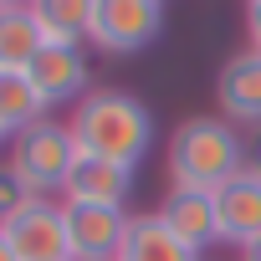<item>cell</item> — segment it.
Returning <instances> with one entry per match:
<instances>
[{
  "label": "cell",
  "instance_id": "cell-1",
  "mask_svg": "<svg viewBox=\"0 0 261 261\" xmlns=\"http://www.w3.org/2000/svg\"><path fill=\"white\" fill-rule=\"evenodd\" d=\"M72 139H77V154H92V159H108V164H123V169H139L154 154V113L134 92L92 87L72 108Z\"/></svg>",
  "mask_w": 261,
  "mask_h": 261
},
{
  "label": "cell",
  "instance_id": "cell-2",
  "mask_svg": "<svg viewBox=\"0 0 261 261\" xmlns=\"http://www.w3.org/2000/svg\"><path fill=\"white\" fill-rule=\"evenodd\" d=\"M241 159H246V139L225 118H185L169 134V149H164L169 185L210 190V195L241 174Z\"/></svg>",
  "mask_w": 261,
  "mask_h": 261
},
{
  "label": "cell",
  "instance_id": "cell-3",
  "mask_svg": "<svg viewBox=\"0 0 261 261\" xmlns=\"http://www.w3.org/2000/svg\"><path fill=\"white\" fill-rule=\"evenodd\" d=\"M26 185L31 195H51L67 185L72 164H77V139H72V123H57V118H41L31 123L26 134L11 139V159H6Z\"/></svg>",
  "mask_w": 261,
  "mask_h": 261
},
{
  "label": "cell",
  "instance_id": "cell-4",
  "mask_svg": "<svg viewBox=\"0 0 261 261\" xmlns=\"http://www.w3.org/2000/svg\"><path fill=\"white\" fill-rule=\"evenodd\" d=\"M159 31H164L159 0H97L87 41L108 57H134V51H149L159 41Z\"/></svg>",
  "mask_w": 261,
  "mask_h": 261
},
{
  "label": "cell",
  "instance_id": "cell-5",
  "mask_svg": "<svg viewBox=\"0 0 261 261\" xmlns=\"http://www.w3.org/2000/svg\"><path fill=\"white\" fill-rule=\"evenodd\" d=\"M6 241L16 246L21 261H72V241H67V210L46 195H36L16 220L0 225Z\"/></svg>",
  "mask_w": 261,
  "mask_h": 261
},
{
  "label": "cell",
  "instance_id": "cell-6",
  "mask_svg": "<svg viewBox=\"0 0 261 261\" xmlns=\"http://www.w3.org/2000/svg\"><path fill=\"white\" fill-rule=\"evenodd\" d=\"M67 241H72V261H118L123 236L134 225L123 205H67Z\"/></svg>",
  "mask_w": 261,
  "mask_h": 261
},
{
  "label": "cell",
  "instance_id": "cell-7",
  "mask_svg": "<svg viewBox=\"0 0 261 261\" xmlns=\"http://www.w3.org/2000/svg\"><path fill=\"white\" fill-rule=\"evenodd\" d=\"M154 215H159L164 230L179 236L190 251H205V246L220 241V215H215V195H210V190H179V185H169Z\"/></svg>",
  "mask_w": 261,
  "mask_h": 261
},
{
  "label": "cell",
  "instance_id": "cell-8",
  "mask_svg": "<svg viewBox=\"0 0 261 261\" xmlns=\"http://www.w3.org/2000/svg\"><path fill=\"white\" fill-rule=\"evenodd\" d=\"M26 77L36 82V92L46 97V102H82L87 97V51L82 46H62V41H46L36 57H31V67H26Z\"/></svg>",
  "mask_w": 261,
  "mask_h": 261
},
{
  "label": "cell",
  "instance_id": "cell-9",
  "mask_svg": "<svg viewBox=\"0 0 261 261\" xmlns=\"http://www.w3.org/2000/svg\"><path fill=\"white\" fill-rule=\"evenodd\" d=\"M215 97L225 123L261 128V51H236L215 77Z\"/></svg>",
  "mask_w": 261,
  "mask_h": 261
},
{
  "label": "cell",
  "instance_id": "cell-10",
  "mask_svg": "<svg viewBox=\"0 0 261 261\" xmlns=\"http://www.w3.org/2000/svg\"><path fill=\"white\" fill-rule=\"evenodd\" d=\"M128 190H134V169L92 159V154H77V164H72V174L62 185L67 205H123Z\"/></svg>",
  "mask_w": 261,
  "mask_h": 261
},
{
  "label": "cell",
  "instance_id": "cell-11",
  "mask_svg": "<svg viewBox=\"0 0 261 261\" xmlns=\"http://www.w3.org/2000/svg\"><path fill=\"white\" fill-rule=\"evenodd\" d=\"M215 215H220V241L225 246L261 241V179L236 174L230 185H220L215 190Z\"/></svg>",
  "mask_w": 261,
  "mask_h": 261
},
{
  "label": "cell",
  "instance_id": "cell-12",
  "mask_svg": "<svg viewBox=\"0 0 261 261\" xmlns=\"http://www.w3.org/2000/svg\"><path fill=\"white\" fill-rule=\"evenodd\" d=\"M118 261H200V251H190L179 236H169L159 215H134Z\"/></svg>",
  "mask_w": 261,
  "mask_h": 261
},
{
  "label": "cell",
  "instance_id": "cell-13",
  "mask_svg": "<svg viewBox=\"0 0 261 261\" xmlns=\"http://www.w3.org/2000/svg\"><path fill=\"white\" fill-rule=\"evenodd\" d=\"M46 46L31 6H6L0 11V72H26L31 57Z\"/></svg>",
  "mask_w": 261,
  "mask_h": 261
},
{
  "label": "cell",
  "instance_id": "cell-14",
  "mask_svg": "<svg viewBox=\"0 0 261 261\" xmlns=\"http://www.w3.org/2000/svg\"><path fill=\"white\" fill-rule=\"evenodd\" d=\"M92 6H97V0H31V16H36V26H41L46 41L82 46L87 31H92Z\"/></svg>",
  "mask_w": 261,
  "mask_h": 261
},
{
  "label": "cell",
  "instance_id": "cell-15",
  "mask_svg": "<svg viewBox=\"0 0 261 261\" xmlns=\"http://www.w3.org/2000/svg\"><path fill=\"white\" fill-rule=\"evenodd\" d=\"M46 97L36 92V82L26 72H0V123L11 128V134H26L31 123L46 118Z\"/></svg>",
  "mask_w": 261,
  "mask_h": 261
},
{
  "label": "cell",
  "instance_id": "cell-16",
  "mask_svg": "<svg viewBox=\"0 0 261 261\" xmlns=\"http://www.w3.org/2000/svg\"><path fill=\"white\" fill-rule=\"evenodd\" d=\"M31 200H36V195H31V185H26L11 164H0V225H6V220H16Z\"/></svg>",
  "mask_w": 261,
  "mask_h": 261
},
{
  "label": "cell",
  "instance_id": "cell-17",
  "mask_svg": "<svg viewBox=\"0 0 261 261\" xmlns=\"http://www.w3.org/2000/svg\"><path fill=\"white\" fill-rule=\"evenodd\" d=\"M241 174H251V179H261V128L246 139V159H241Z\"/></svg>",
  "mask_w": 261,
  "mask_h": 261
},
{
  "label": "cell",
  "instance_id": "cell-18",
  "mask_svg": "<svg viewBox=\"0 0 261 261\" xmlns=\"http://www.w3.org/2000/svg\"><path fill=\"white\" fill-rule=\"evenodd\" d=\"M246 36H251V51H261V0L246 6Z\"/></svg>",
  "mask_w": 261,
  "mask_h": 261
},
{
  "label": "cell",
  "instance_id": "cell-19",
  "mask_svg": "<svg viewBox=\"0 0 261 261\" xmlns=\"http://www.w3.org/2000/svg\"><path fill=\"white\" fill-rule=\"evenodd\" d=\"M0 261H21V256H16V246L6 241V230H0Z\"/></svg>",
  "mask_w": 261,
  "mask_h": 261
},
{
  "label": "cell",
  "instance_id": "cell-20",
  "mask_svg": "<svg viewBox=\"0 0 261 261\" xmlns=\"http://www.w3.org/2000/svg\"><path fill=\"white\" fill-rule=\"evenodd\" d=\"M241 261H261V241H251V246H241Z\"/></svg>",
  "mask_w": 261,
  "mask_h": 261
},
{
  "label": "cell",
  "instance_id": "cell-21",
  "mask_svg": "<svg viewBox=\"0 0 261 261\" xmlns=\"http://www.w3.org/2000/svg\"><path fill=\"white\" fill-rule=\"evenodd\" d=\"M11 139H16V134H11V128H6V123H0V149H6V144H11Z\"/></svg>",
  "mask_w": 261,
  "mask_h": 261
},
{
  "label": "cell",
  "instance_id": "cell-22",
  "mask_svg": "<svg viewBox=\"0 0 261 261\" xmlns=\"http://www.w3.org/2000/svg\"><path fill=\"white\" fill-rule=\"evenodd\" d=\"M6 6H31V0H6Z\"/></svg>",
  "mask_w": 261,
  "mask_h": 261
},
{
  "label": "cell",
  "instance_id": "cell-23",
  "mask_svg": "<svg viewBox=\"0 0 261 261\" xmlns=\"http://www.w3.org/2000/svg\"><path fill=\"white\" fill-rule=\"evenodd\" d=\"M0 11H6V0H0Z\"/></svg>",
  "mask_w": 261,
  "mask_h": 261
},
{
  "label": "cell",
  "instance_id": "cell-24",
  "mask_svg": "<svg viewBox=\"0 0 261 261\" xmlns=\"http://www.w3.org/2000/svg\"><path fill=\"white\" fill-rule=\"evenodd\" d=\"M246 6H251V0H246Z\"/></svg>",
  "mask_w": 261,
  "mask_h": 261
}]
</instances>
